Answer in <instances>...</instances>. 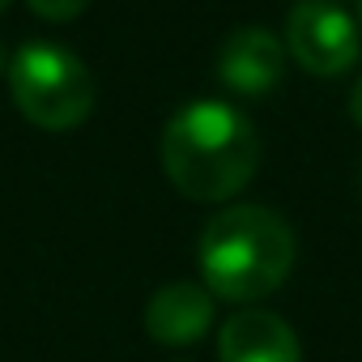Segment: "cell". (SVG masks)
<instances>
[{
  "instance_id": "1",
  "label": "cell",
  "mask_w": 362,
  "mask_h": 362,
  "mask_svg": "<svg viewBox=\"0 0 362 362\" xmlns=\"http://www.w3.org/2000/svg\"><path fill=\"white\" fill-rule=\"evenodd\" d=\"M260 136L252 119L218 98L188 103L162 128V170L188 201L218 205L252 184Z\"/></svg>"
},
{
  "instance_id": "2",
  "label": "cell",
  "mask_w": 362,
  "mask_h": 362,
  "mask_svg": "<svg viewBox=\"0 0 362 362\" xmlns=\"http://www.w3.org/2000/svg\"><path fill=\"white\" fill-rule=\"evenodd\" d=\"M197 260L214 298L256 303L290 277L294 230L264 205H226L205 222Z\"/></svg>"
},
{
  "instance_id": "3",
  "label": "cell",
  "mask_w": 362,
  "mask_h": 362,
  "mask_svg": "<svg viewBox=\"0 0 362 362\" xmlns=\"http://www.w3.org/2000/svg\"><path fill=\"white\" fill-rule=\"evenodd\" d=\"M9 90L18 111L47 132H69L94 111L90 69L56 43H26L9 60Z\"/></svg>"
},
{
  "instance_id": "4",
  "label": "cell",
  "mask_w": 362,
  "mask_h": 362,
  "mask_svg": "<svg viewBox=\"0 0 362 362\" xmlns=\"http://www.w3.org/2000/svg\"><path fill=\"white\" fill-rule=\"evenodd\" d=\"M286 56L315 77H337L358 60V26L328 0H298L286 13Z\"/></svg>"
},
{
  "instance_id": "5",
  "label": "cell",
  "mask_w": 362,
  "mask_h": 362,
  "mask_svg": "<svg viewBox=\"0 0 362 362\" xmlns=\"http://www.w3.org/2000/svg\"><path fill=\"white\" fill-rule=\"evenodd\" d=\"M286 73V43L264 26L235 30L218 52V81L243 98H264L281 86Z\"/></svg>"
},
{
  "instance_id": "6",
  "label": "cell",
  "mask_w": 362,
  "mask_h": 362,
  "mask_svg": "<svg viewBox=\"0 0 362 362\" xmlns=\"http://www.w3.org/2000/svg\"><path fill=\"white\" fill-rule=\"evenodd\" d=\"M209 328H214V294L201 281H170L145 303V332L166 349H184L201 341Z\"/></svg>"
},
{
  "instance_id": "7",
  "label": "cell",
  "mask_w": 362,
  "mask_h": 362,
  "mask_svg": "<svg viewBox=\"0 0 362 362\" xmlns=\"http://www.w3.org/2000/svg\"><path fill=\"white\" fill-rule=\"evenodd\" d=\"M218 358L222 362H303L298 332L260 307L235 311L218 332Z\"/></svg>"
},
{
  "instance_id": "8",
  "label": "cell",
  "mask_w": 362,
  "mask_h": 362,
  "mask_svg": "<svg viewBox=\"0 0 362 362\" xmlns=\"http://www.w3.org/2000/svg\"><path fill=\"white\" fill-rule=\"evenodd\" d=\"M26 5L43 18V22H73L86 13L90 0H26Z\"/></svg>"
},
{
  "instance_id": "9",
  "label": "cell",
  "mask_w": 362,
  "mask_h": 362,
  "mask_svg": "<svg viewBox=\"0 0 362 362\" xmlns=\"http://www.w3.org/2000/svg\"><path fill=\"white\" fill-rule=\"evenodd\" d=\"M349 115H354V124L362 128V81L354 86V94H349Z\"/></svg>"
},
{
  "instance_id": "10",
  "label": "cell",
  "mask_w": 362,
  "mask_h": 362,
  "mask_svg": "<svg viewBox=\"0 0 362 362\" xmlns=\"http://www.w3.org/2000/svg\"><path fill=\"white\" fill-rule=\"evenodd\" d=\"M0 73H5V52H0Z\"/></svg>"
},
{
  "instance_id": "11",
  "label": "cell",
  "mask_w": 362,
  "mask_h": 362,
  "mask_svg": "<svg viewBox=\"0 0 362 362\" xmlns=\"http://www.w3.org/2000/svg\"><path fill=\"white\" fill-rule=\"evenodd\" d=\"M358 22H362V5H358Z\"/></svg>"
},
{
  "instance_id": "12",
  "label": "cell",
  "mask_w": 362,
  "mask_h": 362,
  "mask_svg": "<svg viewBox=\"0 0 362 362\" xmlns=\"http://www.w3.org/2000/svg\"><path fill=\"white\" fill-rule=\"evenodd\" d=\"M5 5H9V0H0V9H5Z\"/></svg>"
}]
</instances>
